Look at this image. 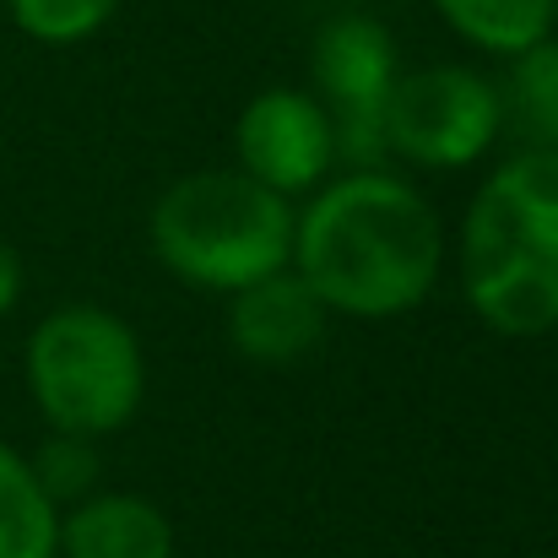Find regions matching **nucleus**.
I'll return each instance as SVG.
<instances>
[{"instance_id": "obj_1", "label": "nucleus", "mask_w": 558, "mask_h": 558, "mask_svg": "<svg viewBox=\"0 0 558 558\" xmlns=\"http://www.w3.org/2000/svg\"><path fill=\"white\" fill-rule=\"evenodd\" d=\"M450 239L434 201L379 169H337L293 206L288 266L331 310V320H401L423 310L445 277Z\"/></svg>"}, {"instance_id": "obj_2", "label": "nucleus", "mask_w": 558, "mask_h": 558, "mask_svg": "<svg viewBox=\"0 0 558 558\" xmlns=\"http://www.w3.org/2000/svg\"><path fill=\"white\" fill-rule=\"evenodd\" d=\"M456 282L472 320L505 342L558 331V153L510 147L456 228Z\"/></svg>"}, {"instance_id": "obj_3", "label": "nucleus", "mask_w": 558, "mask_h": 558, "mask_svg": "<svg viewBox=\"0 0 558 558\" xmlns=\"http://www.w3.org/2000/svg\"><path fill=\"white\" fill-rule=\"evenodd\" d=\"M147 250L153 260L195 293H239L244 282L282 271L293 255V201L255 185L250 174L195 169L147 211Z\"/></svg>"}, {"instance_id": "obj_4", "label": "nucleus", "mask_w": 558, "mask_h": 558, "mask_svg": "<svg viewBox=\"0 0 558 558\" xmlns=\"http://www.w3.org/2000/svg\"><path fill=\"white\" fill-rule=\"evenodd\" d=\"M22 385L44 428L109 439L147 401V348L104 304H54L22 342Z\"/></svg>"}, {"instance_id": "obj_5", "label": "nucleus", "mask_w": 558, "mask_h": 558, "mask_svg": "<svg viewBox=\"0 0 558 558\" xmlns=\"http://www.w3.org/2000/svg\"><path fill=\"white\" fill-rule=\"evenodd\" d=\"M505 147L499 82L466 60H434L396 76L385 104V163L417 174H461Z\"/></svg>"}, {"instance_id": "obj_6", "label": "nucleus", "mask_w": 558, "mask_h": 558, "mask_svg": "<svg viewBox=\"0 0 558 558\" xmlns=\"http://www.w3.org/2000/svg\"><path fill=\"white\" fill-rule=\"evenodd\" d=\"M401 76V49L390 27L369 11H342L315 27L310 44V93L337 125L342 169L385 163V104Z\"/></svg>"}, {"instance_id": "obj_7", "label": "nucleus", "mask_w": 558, "mask_h": 558, "mask_svg": "<svg viewBox=\"0 0 558 558\" xmlns=\"http://www.w3.org/2000/svg\"><path fill=\"white\" fill-rule=\"evenodd\" d=\"M233 169L299 206L342 169L326 104L310 87H260L233 120Z\"/></svg>"}, {"instance_id": "obj_8", "label": "nucleus", "mask_w": 558, "mask_h": 558, "mask_svg": "<svg viewBox=\"0 0 558 558\" xmlns=\"http://www.w3.org/2000/svg\"><path fill=\"white\" fill-rule=\"evenodd\" d=\"M222 304H228L222 310L228 348L244 364H260V369H288V364L310 359L331 331V310L310 293V282L293 266L244 282Z\"/></svg>"}, {"instance_id": "obj_9", "label": "nucleus", "mask_w": 558, "mask_h": 558, "mask_svg": "<svg viewBox=\"0 0 558 558\" xmlns=\"http://www.w3.org/2000/svg\"><path fill=\"white\" fill-rule=\"evenodd\" d=\"M180 537L158 499L136 488H98L60 510L54 558H174Z\"/></svg>"}, {"instance_id": "obj_10", "label": "nucleus", "mask_w": 558, "mask_h": 558, "mask_svg": "<svg viewBox=\"0 0 558 558\" xmlns=\"http://www.w3.org/2000/svg\"><path fill=\"white\" fill-rule=\"evenodd\" d=\"M494 82H499V109H505V142L558 153V33L510 54Z\"/></svg>"}, {"instance_id": "obj_11", "label": "nucleus", "mask_w": 558, "mask_h": 558, "mask_svg": "<svg viewBox=\"0 0 558 558\" xmlns=\"http://www.w3.org/2000/svg\"><path fill=\"white\" fill-rule=\"evenodd\" d=\"M434 16L477 54L510 60L558 33V0H428Z\"/></svg>"}, {"instance_id": "obj_12", "label": "nucleus", "mask_w": 558, "mask_h": 558, "mask_svg": "<svg viewBox=\"0 0 558 558\" xmlns=\"http://www.w3.org/2000/svg\"><path fill=\"white\" fill-rule=\"evenodd\" d=\"M60 510L44 499L27 450L0 439V558H54Z\"/></svg>"}, {"instance_id": "obj_13", "label": "nucleus", "mask_w": 558, "mask_h": 558, "mask_svg": "<svg viewBox=\"0 0 558 558\" xmlns=\"http://www.w3.org/2000/svg\"><path fill=\"white\" fill-rule=\"evenodd\" d=\"M104 439H87V434H65V428H44V439L27 450V466L44 488V499L54 510H71L82 505L87 494L104 488V456H98Z\"/></svg>"}, {"instance_id": "obj_14", "label": "nucleus", "mask_w": 558, "mask_h": 558, "mask_svg": "<svg viewBox=\"0 0 558 558\" xmlns=\"http://www.w3.org/2000/svg\"><path fill=\"white\" fill-rule=\"evenodd\" d=\"M125 0H5V16L22 38L44 44V49H76L87 38H98Z\"/></svg>"}, {"instance_id": "obj_15", "label": "nucleus", "mask_w": 558, "mask_h": 558, "mask_svg": "<svg viewBox=\"0 0 558 558\" xmlns=\"http://www.w3.org/2000/svg\"><path fill=\"white\" fill-rule=\"evenodd\" d=\"M22 293H27V260H22V250L0 233V320L22 304Z\"/></svg>"}]
</instances>
